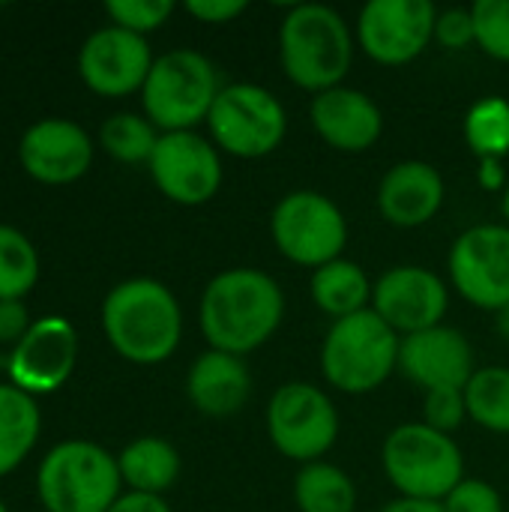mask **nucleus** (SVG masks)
Masks as SVG:
<instances>
[{"label": "nucleus", "instance_id": "obj_23", "mask_svg": "<svg viewBox=\"0 0 509 512\" xmlns=\"http://www.w3.org/2000/svg\"><path fill=\"white\" fill-rule=\"evenodd\" d=\"M117 468L129 492L159 495L168 492L180 477V453L165 438H135L117 456Z\"/></svg>", "mask_w": 509, "mask_h": 512}, {"label": "nucleus", "instance_id": "obj_25", "mask_svg": "<svg viewBox=\"0 0 509 512\" xmlns=\"http://www.w3.org/2000/svg\"><path fill=\"white\" fill-rule=\"evenodd\" d=\"M294 504L300 512H354L357 486L342 468L330 462H312L294 477Z\"/></svg>", "mask_w": 509, "mask_h": 512}, {"label": "nucleus", "instance_id": "obj_4", "mask_svg": "<svg viewBox=\"0 0 509 512\" xmlns=\"http://www.w3.org/2000/svg\"><path fill=\"white\" fill-rule=\"evenodd\" d=\"M399 345L402 336L372 309L333 321L321 345V375L339 393H372L399 369Z\"/></svg>", "mask_w": 509, "mask_h": 512}, {"label": "nucleus", "instance_id": "obj_41", "mask_svg": "<svg viewBox=\"0 0 509 512\" xmlns=\"http://www.w3.org/2000/svg\"><path fill=\"white\" fill-rule=\"evenodd\" d=\"M501 213H504V219H507V228H509V186L504 189V195H501Z\"/></svg>", "mask_w": 509, "mask_h": 512}, {"label": "nucleus", "instance_id": "obj_12", "mask_svg": "<svg viewBox=\"0 0 509 512\" xmlns=\"http://www.w3.org/2000/svg\"><path fill=\"white\" fill-rule=\"evenodd\" d=\"M156 189L183 207H198L222 189V156L213 141L192 132H162L147 162Z\"/></svg>", "mask_w": 509, "mask_h": 512}, {"label": "nucleus", "instance_id": "obj_3", "mask_svg": "<svg viewBox=\"0 0 509 512\" xmlns=\"http://www.w3.org/2000/svg\"><path fill=\"white\" fill-rule=\"evenodd\" d=\"M279 63L285 78L318 96L342 87L354 63V33L327 3H297L279 24Z\"/></svg>", "mask_w": 509, "mask_h": 512}, {"label": "nucleus", "instance_id": "obj_6", "mask_svg": "<svg viewBox=\"0 0 509 512\" xmlns=\"http://www.w3.org/2000/svg\"><path fill=\"white\" fill-rule=\"evenodd\" d=\"M219 72L195 48H174L153 60V69L141 87L144 117L159 132H192L207 123V114L219 96Z\"/></svg>", "mask_w": 509, "mask_h": 512}, {"label": "nucleus", "instance_id": "obj_35", "mask_svg": "<svg viewBox=\"0 0 509 512\" xmlns=\"http://www.w3.org/2000/svg\"><path fill=\"white\" fill-rule=\"evenodd\" d=\"M186 12L204 24H228L246 12V0H186Z\"/></svg>", "mask_w": 509, "mask_h": 512}, {"label": "nucleus", "instance_id": "obj_30", "mask_svg": "<svg viewBox=\"0 0 509 512\" xmlns=\"http://www.w3.org/2000/svg\"><path fill=\"white\" fill-rule=\"evenodd\" d=\"M477 45L495 57L509 63V0H477L471 6Z\"/></svg>", "mask_w": 509, "mask_h": 512}, {"label": "nucleus", "instance_id": "obj_15", "mask_svg": "<svg viewBox=\"0 0 509 512\" xmlns=\"http://www.w3.org/2000/svg\"><path fill=\"white\" fill-rule=\"evenodd\" d=\"M450 291L444 279L426 267L402 264L387 270L372 291V312L399 336H414L444 324Z\"/></svg>", "mask_w": 509, "mask_h": 512}, {"label": "nucleus", "instance_id": "obj_16", "mask_svg": "<svg viewBox=\"0 0 509 512\" xmlns=\"http://www.w3.org/2000/svg\"><path fill=\"white\" fill-rule=\"evenodd\" d=\"M153 60L147 36L108 24L84 39L78 51V75L93 93L117 99L144 87Z\"/></svg>", "mask_w": 509, "mask_h": 512}, {"label": "nucleus", "instance_id": "obj_1", "mask_svg": "<svg viewBox=\"0 0 509 512\" xmlns=\"http://www.w3.org/2000/svg\"><path fill=\"white\" fill-rule=\"evenodd\" d=\"M285 318V294L273 276L234 267L213 276L201 294L198 324L213 351L246 357L267 345Z\"/></svg>", "mask_w": 509, "mask_h": 512}, {"label": "nucleus", "instance_id": "obj_40", "mask_svg": "<svg viewBox=\"0 0 509 512\" xmlns=\"http://www.w3.org/2000/svg\"><path fill=\"white\" fill-rule=\"evenodd\" d=\"M495 318H498V333H501V336L509 342V306H504Z\"/></svg>", "mask_w": 509, "mask_h": 512}, {"label": "nucleus", "instance_id": "obj_26", "mask_svg": "<svg viewBox=\"0 0 509 512\" xmlns=\"http://www.w3.org/2000/svg\"><path fill=\"white\" fill-rule=\"evenodd\" d=\"M468 417L492 435H509V369L483 366L465 387Z\"/></svg>", "mask_w": 509, "mask_h": 512}, {"label": "nucleus", "instance_id": "obj_2", "mask_svg": "<svg viewBox=\"0 0 509 512\" xmlns=\"http://www.w3.org/2000/svg\"><path fill=\"white\" fill-rule=\"evenodd\" d=\"M102 333L108 345L135 366L165 363L183 339L177 297L159 279H126L102 300Z\"/></svg>", "mask_w": 509, "mask_h": 512}, {"label": "nucleus", "instance_id": "obj_33", "mask_svg": "<svg viewBox=\"0 0 509 512\" xmlns=\"http://www.w3.org/2000/svg\"><path fill=\"white\" fill-rule=\"evenodd\" d=\"M447 512H504L501 492L486 480H462L444 501Z\"/></svg>", "mask_w": 509, "mask_h": 512}, {"label": "nucleus", "instance_id": "obj_31", "mask_svg": "<svg viewBox=\"0 0 509 512\" xmlns=\"http://www.w3.org/2000/svg\"><path fill=\"white\" fill-rule=\"evenodd\" d=\"M171 12H174L171 0H108L105 3V15L111 18V24L138 36L159 30L171 18Z\"/></svg>", "mask_w": 509, "mask_h": 512}, {"label": "nucleus", "instance_id": "obj_27", "mask_svg": "<svg viewBox=\"0 0 509 512\" xmlns=\"http://www.w3.org/2000/svg\"><path fill=\"white\" fill-rule=\"evenodd\" d=\"M159 135L162 132L144 114L120 111L102 123L99 144L111 159L126 162V165H138V162H150V156L159 144Z\"/></svg>", "mask_w": 509, "mask_h": 512}, {"label": "nucleus", "instance_id": "obj_19", "mask_svg": "<svg viewBox=\"0 0 509 512\" xmlns=\"http://www.w3.org/2000/svg\"><path fill=\"white\" fill-rule=\"evenodd\" d=\"M309 120L318 138L339 153H363L378 144L384 114L378 102L357 87H333L312 96Z\"/></svg>", "mask_w": 509, "mask_h": 512}, {"label": "nucleus", "instance_id": "obj_42", "mask_svg": "<svg viewBox=\"0 0 509 512\" xmlns=\"http://www.w3.org/2000/svg\"><path fill=\"white\" fill-rule=\"evenodd\" d=\"M0 512H9V510H6V504H3V501H0Z\"/></svg>", "mask_w": 509, "mask_h": 512}, {"label": "nucleus", "instance_id": "obj_39", "mask_svg": "<svg viewBox=\"0 0 509 512\" xmlns=\"http://www.w3.org/2000/svg\"><path fill=\"white\" fill-rule=\"evenodd\" d=\"M381 512H447L444 504L438 501H411V498H396L393 504H387Z\"/></svg>", "mask_w": 509, "mask_h": 512}, {"label": "nucleus", "instance_id": "obj_28", "mask_svg": "<svg viewBox=\"0 0 509 512\" xmlns=\"http://www.w3.org/2000/svg\"><path fill=\"white\" fill-rule=\"evenodd\" d=\"M39 282V252L12 225H0V300H24Z\"/></svg>", "mask_w": 509, "mask_h": 512}, {"label": "nucleus", "instance_id": "obj_37", "mask_svg": "<svg viewBox=\"0 0 509 512\" xmlns=\"http://www.w3.org/2000/svg\"><path fill=\"white\" fill-rule=\"evenodd\" d=\"M108 512H171V507L159 495H141V492H126L120 495Z\"/></svg>", "mask_w": 509, "mask_h": 512}, {"label": "nucleus", "instance_id": "obj_5", "mask_svg": "<svg viewBox=\"0 0 509 512\" xmlns=\"http://www.w3.org/2000/svg\"><path fill=\"white\" fill-rule=\"evenodd\" d=\"M381 465L390 486L411 501H444L465 480V456L453 435L432 426L402 423L381 450Z\"/></svg>", "mask_w": 509, "mask_h": 512}, {"label": "nucleus", "instance_id": "obj_10", "mask_svg": "<svg viewBox=\"0 0 509 512\" xmlns=\"http://www.w3.org/2000/svg\"><path fill=\"white\" fill-rule=\"evenodd\" d=\"M264 420L270 444L300 465L321 462L339 441V411L333 399L309 381L282 384L270 396Z\"/></svg>", "mask_w": 509, "mask_h": 512}, {"label": "nucleus", "instance_id": "obj_7", "mask_svg": "<svg viewBox=\"0 0 509 512\" xmlns=\"http://www.w3.org/2000/svg\"><path fill=\"white\" fill-rule=\"evenodd\" d=\"M117 456L93 441L51 447L36 474V492L48 512H108L123 495Z\"/></svg>", "mask_w": 509, "mask_h": 512}, {"label": "nucleus", "instance_id": "obj_32", "mask_svg": "<svg viewBox=\"0 0 509 512\" xmlns=\"http://www.w3.org/2000/svg\"><path fill=\"white\" fill-rule=\"evenodd\" d=\"M468 420V405H465V390H435L426 393L423 399V423L453 435L462 423Z\"/></svg>", "mask_w": 509, "mask_h": 512}, {"label": "nucleus", "instance_id": "obj_9", "mask_svg": "<svg viewBox=\"0 0 509 512\" xmlns=\"http://www.w3.org/2000/svg\"><path fill=\"white\" fill-rule=\"evenodd\" d=\"M210 141L237 159H261L273 153L288 135V114L282 102L261 84H228L219 90L207 114Z\"/></svg>", "mask_w": 509, "mask_h": 512}, {"label": "nucleus", "instance_id": "obj_29", "mask_svg": "<svg viewBox=\"0 0 509 512\" xmlns=\"http://www.w3.org/2000/svg\"><path fill=\"white\" fill-rule=\"evenodd\" d=\"M465 141L477 159H504L509 153V102L483 96L465 117Z\"/></svg>", "mask_w": 509, "mask_h": 512}, {"label": "nucleus", "instance_id": "obj_8", "mask_svg": "<svg viewBox=\"0 0 509 512\" xmlns=\"http://www.w3.org/2000/svg\"><path fill=\"white\" fill-rule=\"evenodd\" d=\"M270 237L282 258L318 270L342 258L348 246V222L339 204L324 192L297 189L273 207Z\"/></svg>", "mask_w": 509, "mask_h": 512}, {"label": "nucleus", "instance_id": "obj_14", "mask_svg": "<svg viewBox=\"0 0 509 512\" xmlns=\"http://www.w3.org/2000/svg\"><path fill=\"white\" fill-rule=\"evenodd\" d=\"M78 360V333L72 321L45 315L30 324L27 336L9 351L6 375L9 384L27 396H48L60 390Z\"/></svg>", "mask_w": 509, "mask_h": 512}, {"label": "nucleus", "instance_id": "obj_17", "mask_svg": "<svg viewBox=\"0 0 509 512\" xmlns=\"http://www.w3.org/2000/svg\"><path fill=\"white\" fill-rule=\"evenodd\" d=\"M399 372L417 384L423 393L435 390H465L474 378V348L468 336L456 327H432L414 336H402Z\"/></svg>", "mask_w": 509, "mask_h": 512}, {"label": "nucleus", "instance_id": "obj_38", "mask_svg": "<svg viewBox=\"0 0 509 512\" xmlns=\"http://www.w3.org/2000/svg\"><path fill=\"white\" fill-rule=\"evenodd\" d=\"M477 183L489 192H501L507 189V171H504V162L501 159H480V168H477Z\"/></svg>", "mask_w": 509, "mask_h": 512}, {"label": "nucleus", "instance_id": "obj_11", "mask_svg": "<svg viewBox=\"0 0 509 512\" xmlns=\"http://www.w3.org/2000/svg\"><path fill=\"white\" fill-rule=\"evenodd\" d=\"M438 9L429 0H369L357 15V42L381 66L417 60L435 39Z\"/></svg>", "mask_w": 509, "mask_h": 512}, {"label": "nucleus", "instance_id": "obj_24", "mask_svg": "<svg viewBox=\"0 0 509 512\" xmlns=\"http://www.w3.org/2000/svg\"><path fill=\"white\" fill-rule=\"evenodd\" d=\"M39 408L33 396L12 384H0V477L15 471L39 441Z\"/></svg>", "mask_w": 509, "mask_h": 512}, {"label": "nucleus", "instance_id": "obj_13", "mask_svg": "<svg viewBox=\"0 0 509 512\" xmlns=\"http://www.w3.org/2000/svg\"><path fill=\"white\" fill-rule=\"evenodd\" d=\"M453 288L477 309L509 306V228L474 225L462 231L447 258Z\"/></svg>", "mask_w": 509, "mask_h": 512}, {"label": "nucleus", "instance_id": "obj_20", "mask_svg": "<svg viewBox=\"0 0 509 512\" xmlns=\"http://www.w3.org/2000/svg\"><path fill=\"white\" fill-rule=\"evenodd\" d=\"M444 177L423 159L396 162L378 183L375 201L384 222L396 228H420L432 222L444 207Z\"/></svg>", "mask_w": 509, "mask_h": 512}, {"label": "nucleus", "instance_id": "obj_34", "mask_svg": "<svg viewBox=\"0 0 509 512\" xmlns=\"http://www.w3.org/2000/svg\"><path fill=\"white\" fill-rule=\"evenodd\" d=\"M435 42L447 51H465L471 45H477V27H474V15L471 9L453 6L438 12L435 21Z\"/></svg>", "mask_w": 509, "mask_h": 512}, {"label": "nucleus", "instance_id": "obj_18", "mask_svg": "<svg viewBox=\"0 0 509 512\" xmlns=\"http://www.w3.org/2000/svg\"><path fill=\"white\" fill-rule=\"evenodd\" d=\"M21 168L48 186L75 183L90 171L93 141L84 126L66 117H45L33 123L18 144Z\"/></svg>", "mask_w": 509, "mask_h": 512}, {"label": "nucleus", "instance_id": "obj_22", "mask_svg": "<svg viewBox=\"0 0 509 512\" xmlns=\"http://www.w3.org/2000/svg\"><path fill=\"white\" fill-rule=\"evenodd\" d=\"M309 291H312L315 306L327 318L342 321V318H351L357 312L372 309L375 285L369 282V276L363 273L360 264H354L348 258H339V261H330V264L312 270Z\"/></svg>", "mask_w": 509, "mask_h": 512}, {"label": "nucleus", "instance_id": "obj_36", "mask_svg": "<svg viewBox=\"0 0 509 512\" xmlns=\"http://www.w3.org/2000/svg\"><path fill=\"white\" fill-rule=\"evenodd\" d=\"M30 330L27 306L24 300H0V342L3 345H18Z\"/></svg>", "mask_w": 509, "mask_h": 512}, {"label": "nucleus", "instance_id": "obj_21", "mask_svg": "<svg viewBox=\"0 0 509 512\" xmlns=\"http://www.w3.org/2000/svg\"><path fill=\"white\" fill-rule=\"evenodd\" d=\"M186 396L204 417H234L252 396V372L243 357L210 348L189 366Z\"/></svg>", "mask_w": 509, "mask_h": 512}]
</instances>
